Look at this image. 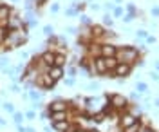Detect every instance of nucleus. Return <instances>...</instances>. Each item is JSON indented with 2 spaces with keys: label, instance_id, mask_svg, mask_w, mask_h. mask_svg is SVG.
Returning a JSON list of instances; mask_svg holds the SVG:
<instances>
[{
  "label": "nucleus",
  "instance_id": "f257e3e1",
  "mask_svg": "<svg viewBox=\"0 0 159 132\" xmlns=\"http://www.w3.org/2000/svg\"><path fill=\"white\" fill-rule=\"evenodd\" d=\"M116 58H118V61H121V63H130V65H132V61H136V58H138V51H136L134 47L127 45V47L118 49Z\"/></svg>",
  "mask_w": 159,
  "mask_h": 132
},
{
  "label": "nucleus",
  "instance_id": "f03ea898",
  "mask_svg": "<svg viewBox=\"0 0 159 132\" xmlns=\"http://www.w3.org/2000/svg\"><path fill=\"white\" fill-rule=\"evenodd\" d=\"M109 103L112 109H118V111H123V109H127L129 107V102H127V98L125 96H121V94H110L109 96Z\"/></svg>",
  "mask_w": 159,
  "mask_h": 132
},
{
  "label": "nucleus",
  "instance_id": "7ed1b4c3",
  "mask_svg": "<svg viewBox=\"0 0 159 132\" xmlns=\"http://www.w3.org/2000/svg\"><path fill=\"white\" fill-rule=\"evenodd\" d=\"M24 27V18H20L18 15H13V16H9L7 18V22H6V29L7 31H18Z\"/></svg>",
  "mask_w": 159,
  "mask_h": 132
},
{
  "label": "nucleus",
  "instance_id": "20e7f679",
  "mask_svg": "<svg viewBox=\"0 0 159 132\" xmlns=\"http://www.w3.org/2000/svg\"><path fill=\"white\" fill-rule=\"evenodd\" d=\"M138 121V118L136 116H132L130 112H125V114H121L119 116V127L125 130V129H129L130 125H134V123Z\"/></svg>",
  "mask_w": 159,
  "mask_h": 132
},
{
  "label": "nucleus",
  "instance_id": "39448f33",
  "mask_svg": "<svg viewBox=\"0 0 159 132\" xmlns=\"http://www.w3.org/2000/svg\"><path fill=\"white\" fill-rule=\"evenodd\" d=\"M130 72H132V65L130 63H121L119 61L118 65H116V69H114V74L116 76H121V78H127Z\"/></svg>",
  "mask_w": 159,
  "mask_h": 132
},
{
  "label": "nucleus",
  "instance_id": "423d86ee",
  "mask_svg": "<svg viewBox=\"0 0 159 132\" xmlns=\"http://www.w3.org/2000/svg\"><path fill=\"white\" fill-rule=\"evenodd\" d=\"M92 65H94L96 74H107V65H105V58L103 56H96L92 60Z\"/></svg>",
  "mask_w": 159,
  "mask_h": 132
},
{
  "label": "nucleus",
  "instance_id": "0eeeda50",
  "mask_svg": "<svg viewBox=\"0 0 159 132\" xmlns=\"http://www.w3.org/2000/svg\"><path fill=\"white\" fill-rule=\"evenodd\" d=\"M38 85H42L43 89H52V87L56 85V81L52 80L47 72H43V74H40L38 76Z\"/></svg>",
  "mask_w": 159,
  "mask_h": 132
},
{
  "label": "nucleus",
  "instance_id": "6e6552de",
  "mask_svg": "<svg viewBox=\"0 0 159 132\" xmlns=\"http://www.w3.org/2000/svg\"><path fill=\"white\" fill-rule=\"evenodd\" d=\"M47 111L51 112H61V111H67V103L63 102V100H54V102H51L47 105Z\"/></svg>",
  "mask_w": 159,
  "mask_h": 132
},
{
  "label": "nucleus",
  "instance_id": "1a4fd4ad",
  "mask_svg": "<svg viewBox=\"0 0 159 132\" xmlns=\"http://www.w3.org/2000/svg\"><path fill=\"white\" fill-rule=\"evenodd\" d=\"M116 52H118V47L112 45V43L101 45V56H103V58H112V56H116Z\"/></svg>",
  "mask_w": 159,
  "mask_h": 132
},
{
  "label": "nucleus",
  "instance_id": "9d476101",
  "mask_svg": "<svg viewBox=\"0 0 159 132\" xmlns=\"http://www.w3.org/2000/svg\"><path fill=\"white\" fill-rule=\"evenodd\" d=\"M47 74H49L54 81H60V80H61V76H63V67L52 65V67H49V69H47Z\"/></svg>",
  "mask_w": 159,
  "mask_h": 132
},
{
  "label": "nucleus",
  "instance_id": "9b49d317",
  "mask_svg": "<svg viewBox=\"0 0 159 132\" xmlns=\"http://www.w3.org/2000/svg\"><path fill=\"white\" fill-rule=\"evenodd\" d=\"M54 52H51V51H43L42 52V56H40V60L45 63V67H52L54 65Z\"/></svg>",
  "mask_w": 159,
  "mask_h": 132
},
{
  "label": "nucleus",
  "instance_id": "f8f14e48",
  "mask_svg": "<svg viewBox=\"0 0 159 132\" xmlns=\"http://www.w3.org/2000/svg\"><path fill=\"white\" fill-rule=\"evenodd\" d=\"M11 7L6 4H0V22H7V18L11 16Z\"/></svg>",
  "mask_w": 159,
  "mask_h": 132
},
{
  "label": "nucleus",
  "instance_id": "ddd939ff",
  "mask_svg": "<svg viewBox=\"0 0 159 132\" xmlns=\"http://www.w3.org/2000/svg\"><path fill=\"white\" fill-rule=\"evenodd\" d=\"M65 120H67V111H61V112H51V123L65 121Z\"/></svg>",
  "mask_w": 159,
  "mask_h": 132
},
{
  "label": "nucleus",
  "instance_id": "4468645a",
  "mask_svg": "<svg viewBox=\"0 0 159 132\" xmlns=\"http://www.w3.org/2000/svg\"><path fill=\"white\" fill-rule=\"evenodd\" d=\"M69 120H65V121H58V123H52V129L58 132H65L67 129H69Z\"/></svg>",
  "mask_w": 159,
  "mask_h": 132
},
{
  "label": "nucleus",
  "instance_id": "2eb2a0df",
  "mask_svg": "<svg viewBox=\"0 0 159 132\" xmlns=\"http://www.w3.org/2000/svg\"><path fill=\"white\" fill-rule=\"evenodd\" d=\"M65 63H67V56L63 54V52H60L54 56V65H58V67H65Z\"/></svg>",
  "mask_w": 159,
  "mask_h": 132
},
{
  "label": "nucleus",
  "instance_id": "dca6fc26",
  "mask_svg": "<svg viewBox=\"0 0 159 132\" xmlns=\"http://www.w3.org/2000/svg\"><path fill=\"white\" fill-rule=\"evenodd\" d=\"M118 63H119V61H118V58H116V56H112V58H105V65H107V71H114Z\"/></svg>",
  "mask_w": 159,
  "mask_h": 132
},
{
  "label": "nucleus",
  "instance_id": "f3484780",
  "mask_svg": "<svg viewBox=\"0 0 159 132\" xmlns=\"http://www.w3.org/2000/svg\"><path fill=\"white\" fill-rule=\"evenodd\" d=\"M92 36H96V38H101L103 34H105V29L101 27V25H92V33H90Z\"/></svg>",
  "mask_w": 159,
  "mask_h": 132
},
{
  "label": "nucleus",
  "instance_id": "a211bd4d",
  "mask_svg": "<svg viewBox=\"0 0 159 132\" xmlns=\"http://www.w3.org/2000/svg\"><path fill=\"white\" fill-rule=\"evenodd\" d=\"M27 98H31L33 102H40V98H42V92H40V91H29Z\"/></svg>",
  "mask_w": 159,
  "mask_h": 132
},
{
  "label": "nucleus",
  "instance_id": "6ab92c4d",
  "mask_svg": "<svg viewBox=\"0 0 159 132\" xmlns=\"http://www.w3.org/2000/svg\"><path fill=\"white\" fill-rule=\"evenodd\" d=\"M123 132H141V125H139V120L134 123V125H130L129 129H125Z\"/></svg>",
  "mask_w": 159,
  "mask_h": 132
},
{
  "label": "nucleus",
  "instance_id": "aec40b11",
  "mask_svg": "<svg viewBox=\"0 0 159 132\" xmlns=\"http://www.w3.org/2000/svg\"><path fill=\"white\" fill-rule=\"evenodd\" d=\"M136 89H138V92L145 94V92H148V85H147V83H143V81H139L138 85H136Z\"/></svg>",
  "mask_w": 159,
  "mask_h": 132
},
{
  "label": "nucleus",
  "instance_id": "412c9836",
  "mask_svg": "<svg viewBox=\"0 0 159 132\" xmlns=\"http://www.w3.org/2000/svg\"><path fill=\"white\" fill-rule=\"evenodd\" d=\"M24 118H25V114H22V112H15V114H13V121L16 123V125H20Z\"/></svg>",
  "mask_w": 159,
  "mask_h": 132
},
{
  "label": "nucleus",
  "instance_id": "4be33fe9",
  "mask_svg": "<svg viewBox=\"0 0 159 132\" xmlns=\"http://www.w3.org/2000/svg\"><path fill=\"white\" fill-rule=\"evenodd\" d=\"M6 38H7V29L0 27V43H6Z\"/></svg>",
  "mask_w": 159,
  "mask_h": 132
},
{
  "label": "nucleus",
  "instance_id": "5701e85b",
  "mask_svg": "<svg viewBox=\"0 0 159 132\" xmlns=\"http://www.w3.org/2000/svg\"><path fill=\"white\" fill-rule=\"evenodd\" d=\"M4 111L6 112H9V114H15V105H13V103H4Z\"/></svg>",
  "mask_w": 159,
  "mask_h": 132
},
{
  "label": "nucleus",
  "instance_id": "b1692460",
  "mask_svg": "<svg viewBox=\"0 0 159 132\" xmlns=\"http://www.w3.org/2000/svg\"><path fill=\"white\" fill-rule=\"evenodd\" d=\"M141 112H143V109H141L139 105H134V107H132V111H130V114L138 118V116H139V114H141Z\"/></svg>",
  "mask_w": 159,
  "mask_h": 132
},
{
  "label": "nucleus",
  "instance_id": "393cba45",
  "mask_svg": "<svg viewBox=\"0 0 159 132\" xmlns=\"http://www.w3.org/2000/svg\"><path fill=\"white\" fill-rule=\"evenodd\" d=\"M52 33H54V27H52V25H43V34L52 36Z\"/></svg>",
  "mask_w": 159,
  "mask_h": 132
},
{
  "label": "nucleus",
  "instance_id": "a878e982",
  "mask_svg": "<svg viewBox=\"0 0 159 132\" xmlns=\"http://www.w3.org/2000/svg\"><path fill=\"white\" fill-rule=\"evenodd\" d=\"M103 24H105V25H112V24H114V20H112V16H110V15H105V16H103Z\"/></svg>",
  "mask_w": 159,
  "mask_h": 132
},
{
  "label": "nucleus",
  "instance_id": "bb28decb",
  "mask_svg": "<svg viewBox=\"0 0 159 132\" xmlns=\"http://www.w3.org/2000/svg\"><path fill=\"white\" fill-rule=\"evenodd\" d=\"M7 65H9V58H0V69H2V71H4Z\"/></svg>",
  "mask_w": 159,
  "mask_h": 132
},
{
  "label": "nucleus",
  "instance_id": "cd10ccee",
  "mask_svg": "<svg viewBox=\"0 0 159 132\" xmlns=\"http://www.w3.org/2000/svg\"><path fill=\"white\" fill-rule=\"evenodd\" d=\"M76 13H78V9H76V7H74V6H72V7H70V9H67V11H65V15H67V16H74V15H76Z\"/></svg>",
  "mask_w": 159,
  "mask_h": 132
},
{
  "label": "nucleus",
  "instance_id": "c85d7f7f",
  "mask_svg": "<svg viewBox=\"0 0 159 132\" xmlns=\"http://www.w3.org/2000/svg\"><path fill=\"white\" fill-rule=\"evenodd\" d=\"M114 16H123V7H114Z\"/></svg>",
  "mask_w": 159,
  "mask_h": 132
},
{
  "label": "nucleus",
  "instance_id": "c756f323",
  "mask_svg": "<svg viewBox=\"0 0 159 132\" xmlns=\"http://www.w3.org/2000/svg\"><path fill=\"white\" fill-rule=\"evenodd\" d=\"M80 18H81V24H85V25H90V20H89V16H87V15H81Z\"/></svg>",
  "mask_w": 159,
  "mask_h": 132
},
{
  "label": "nucleus",
  "instance_id": "7c9ffc66",
  "mask_svg": "<svg viewBox=\"0 0 159 132\" xmlns=\"http://www.w3.org/2000/svg\"><path fill=\"white\" fill-rule=\"evenodd\" d=\"M33 4H34V0H25V4H24V6H25V9H27V11H31V9H33Z\"/></svg>",
  "mask_w": 159,
  "mask_h": 132
},
{
  "label": "nucleus",
  "instance_id": "2f4dec72",
  "mask_svg": "<svg viewBox=\"0 0 159 132\" xmlns=\"http://www.w3.org/2000/svg\"><path fill=\"white\" fill-rule=\"evenodd\" d=\"M34 116H36L34 111H27V112H25V118H27V120H34Z\"/></svg>",
  "mask_w": 159,
  "mask_h": 132
},
{
  "label": "nucleus",
  "instance_id": "473e14b6",
  "mask_svg": "<svg viewBox=\"0 0 159 132\" xmlns=\"http://www.w3.org/2000/svg\"><path fill=\"white\" fill-rule=\"evenodd\" d=\"M123 20H125L127 24H129V22L134 20V15H130V13H129V15H125V16H123Z\"/></svg>",
  "mask_w": 159,
  "mask_h": 132
},
{
  "label": "nucleus",
  "instance_id": "72a5a7b5",
  "mask_svg": "<svg viewBox=\"0 0 159 132\" xmlns=\"http://www.w3.org/2000/svg\"><path fill=\"white\" fill-rule=\"evenodd\" d=\"M138 36H139V38H147V36H148V33L141 29V31H138Z\"/></svg>",
  "mask_w": 159,
  "mask_h": 132
},
{
  "label": "nucleus",
  "instance_id": "f704fd0d",
  "mask_svg": "<svg viewBox=\"0 0 159 132\" xmlns=\"http://www.w3.org/2000/svg\"><path fill=\"white\" fill-rule=\"evenodd\" d=\"M150 78L154 81H159V72H150Z\"/></svg>",
  "mask_w": 159,
  "mask_h": 132
},
{
  "label": "nucleus",
  "instance_id": "c9c22d12",
  "mask_svg": "<svg viewBox=\"0 0 159 132\" xmlns=\"http://www.w3.org/2000/svg\"><path fill=\"white\" fill-rule=\"evenodd\" d=\"M51 11H52V13H58L60 11V4H52V6H51Z\"/></svg>",
  "mask_w": 159,
  "mask_h": 132
},
{
  "label": "nucleus",
  "instance_id": "e433bc0d",
  "mask_svg": "<svg viewBox=\"0 0 159 132\" xmlns=\"http://www.w3.org/2000/svg\"><path fill=\"white\" fill-rule=\"evenodd\" d=\"M67 72H69L70 78H72V76H76V69H74V67H69V69H67Z\"/></svg>",
  "mask_w": 159,
  "mask_h": 132
},
{
  "label": "nucleus",
  "instance_id": "4c0bfd02",
  "mask_svg": "<svg viewBox=\"0 0 159 132\" xmlns=\"http://www.w3.org/2000/svg\"><path fill=\"white\" fill-rule=\"evenodd\" d=\"M129 13H130V15H134V16H136V7H134L132 4H129Z\"/></svg>",
  "mask_w": 159,
  "mask_h": 132
},
{
  "label": "nucleus",
  "instance_id": "58836bf2",
  "mask_svg": "<svg viewBox=\"0 0 159 132\" xmlns=\"http://www.w3.org/2000/svg\"><path fill=\"white\" fill-rule=\"evenodd\" d=\"M103 7H105V9H114V4H112V2H107Z\"/></svg>",
  "mask_w": 159,
  "mask_h": 132
},
{
  "label": "nucleus",
  "instance_id": "ea45409f",
  "mask_svg": "<svg viewBox=\"0 0 159 132\" xmlns=\"http://www.w3.org/2000/svg\"><path fill=\"white\" fill-rule=\"evenodd\" d=\"M145 40H147V43H154V42H156V38H154V36H147Z\"/></svg>",
  "mask_w": 159,
  "mask_h": 132
},
{
  "label": "nucleus",
  "instance_id": "a19ab883",
  "mask_svg": "<svg viewBox=\"0 0 159 132\" xmlns=\"http://www.w3.org/2000/svg\"><path fill=\"white\" fill-rule=\"evenodd\" d=\"M152 15L154 16H159V7H152Z\"/></svg>",
  "mask_w": 159,
  "mask_h": 132
},
{
  "label": "nucleus",
  "instance_id": "79ce46f5",
  "mask_svg": "<svg viewBox=\"0 0 159 132\" xmlns=\"http://www.w3.org/2000/svg\"><path fill=\"white\" fill-rule=\"evenodd\" d=\"M99 87V83H96V81H94V83H90L89 85V89H92V91H94V89H98Z\"/></svg>",
  "mask_w": 159,
  "mask_h": 132
},
{
  "label": "nucleus",
  "instance_id": "37998d69",
  "mask_svg": "<svg viewBox=\"0 0 159 132\" xmlns=\"http://www.w3.org/2000/svg\"><path fill=\"white\" fill-rule=\"evenodd\" d=\"M90 9H94V11H99L101 7H99L98 4H90Z\"/></svg>",
  "mask_w": 159,
  "mask_h": 132
},
{
  "label": "nucleus",
  "instance_id": "c03bdc74",
  "mask_svg": "<svg viewBox=\"0 0 159 132\" xmlns=\"http://www.w3.org/2000/svg\"><path fill=\"white\" fill-rule=\"evenodd\" d=\"M11 91H13V92H20V87H18V85H13V87H11Z\"/></svg>",
  "mask_w": 159,
  "mask_h": 132
},
{
  "label": "nucleus",
  "instance_id": "a18cd8bd",
  "mask_svg": "<svg viewBox=\"0 0 159 132\" xmlns=\"http://www.w3.org/2000/svg\"><path fill=\"white\" fill-rule=\"evenodd\" d=\"M67 31H69V33H72V34H76V31H78V29H76V27H67Z\"/></svg>",
  "mask_w": 159,
  "mask_h": 132
},
{
  "label": "nucleus",
  "instance_id": "49530a36",
  "mask_svg": "<svg viewBox=\"0 0 159 132\" xmlns=\"http://www.w3.org/2000/svg\"><path fill=\"white\" fill-rule=\"evenodd\" d=\"M74 83V78H69V80H65V85H72Z\"/></svg>",
  "mask_w": 159,
  "mask_h": 132
},
{
  "label": "nucleus",
  "instance_id": "de8ad7c7",
  "mask_svg": "<svg viewBox=\"0 0 159 132\" xmlns=\"http://www.w3.org/2000/svg\"><path fill=\"white\" fill-rule=\"evenodd\" d=\"M18 132H27V127H22V125H18Z\"/></svg>",
  "mask_w": 159,
  "mask_h": 132
},
{
  "label": "nucleus",
  "instance_id": "09e8293b",
  "mask_svg": "<svg viewBox=\"0 0 159 132\" xmlns=\"http://www.w3.org/2000/svg\"><path fill=\"white\" fill-rule=\"evenodd\" d=\"M74 132H87V130H85V129H81V127H78V129H76Z\"/></svg>",
  "mask_w": 159,
  "mask_h": 132
},
{
  "label": "nucleus",
  "instance_id": "8fccbe9b",
  "mask_svg": "<svg viewBox=\"0 0 159 132\" xmlns=\"http://www.w3.org/2000/svg\"><path fill=\"white\" fill-rule=\"evenodd\" d=\"M156 69H157V72H159V61H156Z\"/></svg>",
  "mask_w": 159,
  "mask_h": 132
},
{
  "label": "nucleus",
  "instance_id": "3c124183",
  "mask_svg": "<svg viewBox=\"0 0 159 132\" xmlns=\"http://www.w3.org/2000/svg\"><path fill=\"white\" fill-rule=\"evenodd\" d=\"M156 107H159V98H156Z\"/></svg>",
  "mask_w": 159,
  "mask_h": 132
},
{
  "label": "nucleus",
  "instance_id": "603ef678",
  "mask_svg": "<svg viewBox=\"0 0 159 132\" xmlns=\"http://www.w3.org/2000/svg\"><path fill=\"white\" fill-rule=\"evenodd\" d=\"M27 132H36V130H34V129H31V127H29V129H27Z\"/></svg>",
  "mask_w": 159,
  "mask_h": 132
},
{
  "label": "nucleus",
  "instance_id": "864d4df0",
  "mask_svg": "<svg viewBox=\"0 0 159 132\" xmlns=\"http://www.w3.org/2000/svg\"><path fill=\"white\" fill-rule=\"evenodd\" d=\"M87 132H99L98 129H92V130H87Z\"/></svg>",
  "mask_w": 159,
  "mask_h": 132
},
{
  "label": "nucleus",
  "instance_id": "5fc2aeb1",
  "mask_svg": "<svg viewBox=\"0 0 159 132\" xmlns=\"http://www.w3.org/2000/svg\"><path fill=\"white\" fill-rule=\"evenodd\" d=\"M45 132H51V130H49V129H47V127H45Z\"/></svg>",
  "mask_w": 159,
  "mask_h": 132
},
{
  "label": "nucleus",
  "instance_id": "6e6d98bb",
  "mask_svg": "<svg viewBox=\"0 0 159 132\" xmlns=\"http://www.w3.org/2000/svg\"><path fill=\"white\" fill-rule=\"evenodd\" d=\"M116 2H119V0H116Z\"/></svg>",
  "mask_w": 159,
  "mask_h": 132
},
{
  "label": "nucleus",
  "instance_id": "4d7b16f0",
  "mask_svg": "<svg viewBox=\"0 0 159 132\" xmlns=\"http://www.w3.org/2000/svg\"><path fill=\"white\" fill-rule=\"evenodd\" d=\"M15 2H16V0H15Z\"/></svg>",
  "mask_w": 159,
  "mask_h": 132
}]
</instances>
